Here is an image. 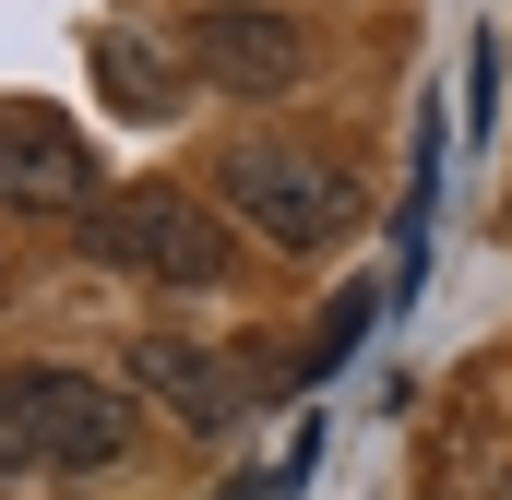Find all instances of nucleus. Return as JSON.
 Listing matches in <instances>:
<instances>
[{
  "label": "nucleus",
  "mask_w": 512,
  "mask_h": 500,
  "mask_svg": "<svg viewBox=\"0 0 512 500\" xmlns=\"http://www.w3.org/2000/svg\"><path fill=\"white\" fill-rule=\"evenodd\" d=\"M84 262L143 274V286H227L239 274V239L191 191H108V203H84Z\"/></svg>",
  "instance_id": "1"
},
{
  "label": "nucleus",
  "mask_w": 512,
  "mask_h": 500,
  "mask_svg": "<svg viewBox=\"0 0 512 500\" xmlns=\"http://www.w3.org/2000/svg\"><path fill=\"white\" fill-rule=\"evenodd\" d=\"M215 179H227V215H239L251 239H274V250H322L346 215H358V179H346L334 155H274V143H239Z\"/></svg>",
  "instance_id": "2"
},
{
  "label": "nucleus",
  "mask_w": 512,
  "mask_h": 500,
  "mask_svg": "<svg viewBox=\"0 0 512 500\" xmlns=\"http://www.w3.org/2000/svg\"><path fill=\"white\" fill-rule=\"evenodd\" d=\"M0 381H12V417H24L36 465H120V453H131V405H120L96 370L24 358V370H0Z\"/></svg>",
  "instance_id": "3"
},
{
  "label": "nucleus",
  "mask_w": 512,
  "mask_h": 500,
  "mask_svg": "<svg viewBox=\"0 0 512 500\" xmlns=\"http://www.w3.org/2000/svg\"><path fill=\"white\" fill-rule=\"evenodd\" d=\"M179 60H191L215 96H286V84L310 72L298 24H286L274 0H215V12H191V24H179Z\"/></svg>",
  "instance_id": "4"
},
{
  "label": "nucleus",
  "mask_w": 512,
  "mask_h": 500,
  "mask_svg": "<svg viewBox=\"0 0 512 500\" xmlns=\"http://www.w3.org/2000/svg\"><path fill=\"white\" fill-rule=\"evenodd\" d=\"M108 167H96V143L60 120V108H36V96H0V203H24V215H84V191H96Z\"/></svg>",
  "instance_id": "5"
},
{
  "label": "nucleus",
  "mask_w": 512,
  "mask_h": 500,
  "mask_svg": "<svg viewBox=\"0 0 512 500\" xmlns=\"http://www.w3.org/2000/svg\"><path fill=\"white\" fill-rule=\"evenodd\" d=\"M131 370H143V393H155L179 429H227V417L251 405V381L227 370V358H203V346H131Z\"/></svg>",
  "instance_id": "6"
},
{
  "label": "nucleus",
  "mask_w": 512,
  "mask_h": 500,
  "mask_svg": "<svg viewBox=\"0 0 512 500\" xmlns=\"http://www.w3.org/2000/svg\"><path fill=\"white\" fill-rule=\"evenodd\" d=\"M96 72H108V96H120L131 120H155V108H167V72H155V48H143V36H96Z\"/></svg>",
  "instance_id": "7"
},
{
  "label": "nucleus",
  "mask_w": 512,
  "mask_h": 500,
  "mask_svg": "<svg viewBox=\"0 0 512 500\" xmlns=\"http://www.w3.org/2000/svg\"><path fill=\"white\" fill-rule=\"evenodd\" d=\"M358 322H370V298H346V310H334V322H322V346H310V370H334V358H346V346H358Z\"/></svg>",
  "instance_id": "8"
},
{
  "label": "nucleus",
  "mask_w": 512,
  "mask_h": 500,
  "mask_svg": "<svg viewBox=\"0 0 512 500\" xmlns=\"http://www.w3.org/2000/svg\"><path fill=\"white\" fill-rule=\"evenodd\" d=\"M36 465V441H24V417H12V381H0V477H24Z\"/></svg>",
  "instance_id": "9"
}]
</instances>
